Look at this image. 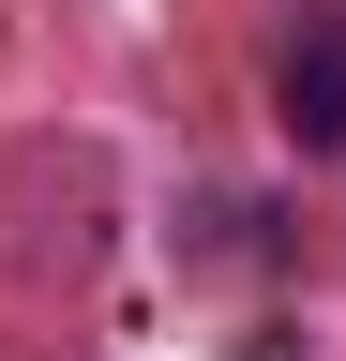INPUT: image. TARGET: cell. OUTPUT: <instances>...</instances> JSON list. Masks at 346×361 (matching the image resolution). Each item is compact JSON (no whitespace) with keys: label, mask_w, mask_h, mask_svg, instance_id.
I'll return each instance as SVG.
<instances>
[{"label":"cell","mask_w":346,"mask_h":361,"mask_svg":"<svg viewBox=\"0 0 346 361\" xmlns=\"http://www.w3.org/2000/svg\"><path fill=\"white\" fill-rule=\"evenodd\" d=\"M271 121L301 151H346V16H301L286 61H271Z\"/></svg>","instance_id":"obj_1"}]
</instances>
